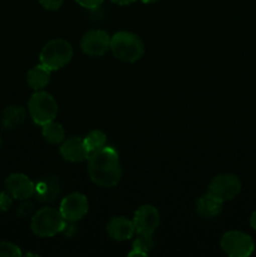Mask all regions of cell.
Masks as SVG:
<instances>
[{
	"label": "cell",
	"mask_w": 256,
	"mask_h": 257,
	"mask_svg": "<svg viewBox=\"0 0 256 257\" xmlns=\"http://www.w3.org/2000/svg\"><path fill=\"white\" fill-rule=\"evenodd\" d=\"M88 175L93 183L103 188L114 187L122 177L119 155L110 146L90 153L88 157Z\"/></svg>",
	"instance_id": "obj_1"
},
{
	"label": "cell",
	"mask_w": 256,
	"mask_h": 257,
	"mask_svg": "<svg viewBox=\"0 0 256 257\" xmlns=\"http://www.w3.org/2000/svg\"><path fill=\"white\" fill-rule=\"evenodd\" d=\"M110 50L117 59L135 63L145 54V44L138 35L131 32H118L110 37Z\"/></svg>",
	"instance_id": "obj_2"
},
{
	"label": "cell",
	"mask_w": 256,
	"mask_h": 257,
	"mask_svg": "<svg viewBox=\"0 0 256 257\" xmlns=\"http://www.w3.org/2000/svg\"><path fill=\"white\" fill-rule=\"evenodd\" d=\"M64 217L59 210L53 207H43L33 215L30 227L38 237H52L62 232L64 228Z\"/></svg>",
	"instance_id": "obj_3"
},
{
	"label": "cell",
	"mask_w": 256,
	"mask_h": 257,
	"mask_svg": "<svg viewBox=\"0 0 256 257\" xmlns=\"http://www.w3.org/2000/svg\"><path fill=\"white\" fill-rule=\"evenodd\" d=\"M73 58V48L65 39H53L43 47L40 52V64L49 70L62 69Z\"/></svg>",
	"instance_id": "obj_4"
},
{
	"label": "cell",
	"mask_w": 256,
	"mask_h": 257,
	"mask_svg": "<svg viewBox=\"0 0 256 257\" xmlns=\"http://www.w3.org/2000/svg\"><path fill=\"white\" fill-rule=\"evenodd\" d=\"M28 110L35 124L44 125L55 119L58 114V104L52 94L37 90L28 102Z\"/></svg>",
	"instance_id": "obj_5"
},
{
	"label": "cell",
	"mask_w": 256,
	"mask_h": 257,
	"mask_svg": "<svg viewBox=\"0 0 256 257\" xmlns=\"http://www.w3.org/2000/svg\"><path fill=\"white\" fill-rule=\"evenodd\" d=\"M220 245L223 252L231 257H247L255 248L252 238L241 231H227L223 233Z\"/></svg>",
	"instance_id": "obj_6"
},
{
	"label": "cell",
	"mask_w": 256,
	"mask_h": 257,
	"mask_svg": "<svg viewBox=\"0 0 256 257\" xmlns=\"http://www.w3.org/2000/svg\"><path fill=\"white\" fill-rule=\"evenodd\" d=\"M241 191V181L232 173H221L213 177L208 185V191L222 202L233 200Z\"/></svg>",
	"instance_id": "obj_7"
},
{
	"label": "cell",
	"mask_w": 256,
	"mask_h": 257,
	"mask_svg": "<svg viewBox=\"0 0 256 257\" xmlns=\"http://www.w3.org/2000/svg\"><path fill=\"white\" fill-rule=\"evenodd\" d=\"M160 212L152 205H143L138 208L133 216V226L137 235L152 236L160 226Z\"/></svg>",
	"instance_id": "obj_8"
},
{
	"label": "cell",
	"mask_w": 256,
	"mask_h": 257,
	"mask_svg": "<svg viewBox=\"0 0 256 257\" xmlns=\"http://www.w3.org/2000/svg\"><path fill=\"white\" fill-rule=\"evenodd\" d=\"M89 210V203L85 195L80 192H73L65 196L60 202L59 211L65 221L77 222L84 217Z\"/></svg>",
	"instance_id": "obj_9"
},
{
	"label": "cell",
	"mask_w": 256,
	"mask_h": 257,
	"mask_svg": "<svg viewBox=\"0 0 256 257\" xmlns=\"http://www.w3.org/2000/svg\"><path fill=\"white\" fill-rule=\"evenodd\" d=\"M110 48V37L104 30H89L80 40V49L89 57H102Z\"/></svg>",
	"instance_id": "obj_10"
},
{
	"label": "cell",
	"mask_w": 256,
	"mask_h": 257,
	"mask_svg": "<svg viewBox=\"0 0 256 257\" xmlns=\"http://www.w3.org/2000/svg\"><path fill=\"white\" fill-rule=\"evenodd\" d=\"M5 188L13 198L25 201L34 195L35 183L24 173H12L5 180Z\"/></svg>",
	"instance_id": "obj_11"
},
{
	"label": "cell",
	"mask_w": 256,
	"mask_h": 257,
	"mask_svg": "<svg viewBox=\"0 0 256 257\" xmlns=\"http://www.w3.org/2000/svg\"><path fill=\"white\" fill-rule=\"evenodd\" d=\"M59 152L65 161L73 163L83 162L89 157V152L85 147L84 140L79 137H70L63 141Z\"/></svg>",
	"instance_id": "obj_12"
},
{
	"label": "cell",
	"mask_w": 256,
	"mask_h": 257,
	"mask_svg": "<svg viewBox=\"0 0 256 257\" xmlns=\"http://www.w3.org/2000/svg\"><path fill=\"white\" fill-rule=\"evenodd\" d=\"M107 233L112 240L125 241L130 240L136 233L132 220L123 216H114L107 223Z\"/></svg>",
	"instance_id": "obj_13"
},
{
	"label": "cell",
	"mask_w": 256,
	"mask_h": 257,
	"mask_svg": "<svg viewBox=\"0 0 256 257\" xmlns=\"http://www.w3.org/2000/svg\"><path fill=\"white\" fill-rule=\"evenodd\" d=\"M223 202L216 198L215 196L211 195L210 192L205 193L196 201V212L203 218H213L220 215L222 211Z\"/></svg>",
	"instance_id": "obj_14"
},
{
	"label": "cell",
	"mask_w": 256,
	"mask_h": 257,
	"mask_svg": "<svg viewBox=\"0 0 256 257\" xmlns=\"http://www.w3.org/2000/svg\"><path fill=\"white\" fill-rule=\"evenodd\" d=\"M59 193L58 181L53 177H45L35 183L34 195L40 202H53Z\"/></svg>",
	"instance_id": "obj_15"
},
{
	"label": "cell",
	"mask_w": 256,
	"mask_h": 257,
	"mask_svg": "<svg viewBox=\"0 0 256 257\" xmlns=\"http://www.w3.org/2000/svg\"><path fill=\"white\" fill-rule=\"evenodd\" d=\"M27 118V112L20 105H9L3 110L2 124L7 130H18L22 127Z\"/></svg>",
	"instance_id": "obj_16"
},
{
	"label": "cell",
	"mask_w": 256,
	"mask_h": 257,
	"mask_svg": "<svg viewBox=\"0 0 256 257\" xmlns=\"http://www.w3.org/2000/svg\"><path fill=\"white\" fill-rule=\"evenodd\" d=\"M50 74H52V70L45 68L43 64H38L28 72L27 82L32 89L42 90L49 84Z\"/></svg>",
	"instance_id": "obj_17"
},
{
	"label": "cell",
	"mask_w": 256,
	"mask_h": 257,
	"mask_svg": "<svg viewBox=\"0 0 256 257\" xmlns=\"http://www.w3.org/2000/svg\"><path fill=\"white\" fill-rule=\"evenodd\" d=\"M42 127L43 137L50 145H60L65 140L64 128H63L60 123L52 120V122L47 123V124L42 125Z\"/></svg>",
	"instance_id": "obj_18"
},
{
	"label": "cell",
	"mask_w": 256,
	"mask_h": 257,
	"mask_svg": "<svg viewBox=\"0 0 256 257\" xmlns=\"http://www.w3.org/2000/svg\"><path fill=\"white\" fill-rule=\"evenodd\" d=\"M153 246H155V242L152 240V236L137 235V238L133 241L132 250L128 252V256H147Z\"/></svg>",
	"instance_id": "obj_19"
},
{
	"label": "cell",
	"mask_w": 256,
	"mask_h": 257,
	"mask_svg": "<svg viewBox=\"0 0 256 257\" xmlns=\"http://www.w3.org/2000/svg\"><path fill=\"white\" fill-rule=\"evenodd\" d=\"M85 143V147H87L88 152L93 153L98 150H102L103 147L107 146V136H105L104 132L102 131L94 130L92 132L88 133L85 136V138H83Z\"/></svg>",
	"instance_id": "obj_20"
},
{
	"label": "cell",
	"mask_w": 256,
	"mask_h": 257,
	"mask_svg": "<svg viewBox=\"0 0 256 257\" xmlns=\"http://www.w3.org/2000/svg\"><path fill=\"white\" fill-rule=\"evenodd\" d=\"M22 255L18 245L8 241H0V257H20Z\"/></svg>",
	"instance_id": "obj_21"
},
{
	"label": "cell",
	"mask_w": 256,
	"mask_h": 257,
	"mask_svg": "<svg viewBox=\"0 0 256 257\" xmlns=\"http://www.w3.org/2000/svg\"><path fill=\"white\" fill-rule=\"evenodd\" d=\"M33 210H34V206L32 202H24L18 208V215L20 217H29L33 215Z\"/></svg>",
	"instance_id": "obj_22"
},
{
	"label": "cell",
	"mask_w": 256,
	"mask_h": 257,
	"mask_svg": "<svg viewBox=\"0 0 256 257\" xmlns=\"http://www.w3.org/2000/svg\"><path fill=\"white\" fill-rule=\"evenodd\" d=\"M40 5L48 10H57L63 5L64 0H39Z\"/></svg>",
	"instance_id": "obj_23"
},
{
	"label": "cell",
	"mask_w": 256,
	"mask_h": 257,
	"mask_svg": "<svg viewBox=\"0 0 256 257\" xmlns=\"http://www.w3.org/2000/svg\"><path fill=\"white\" fill-rule=\"evenodd\" d=\"M13 197L8 192L0 193V211H7L12 206Z\"/></svg>",
	"instance_id": "obj_24"
},
{
	"label": "cell",
	"mask_w": 256,
	"mask_h": 257,
	"mask_svg": "<svg viewBox=\"0 0 256 257\" xmlns=\"http://www.w3.org/2000/svg\"><path fill=\"white\" fill-rule=\"evenodd\" d=\"M75 2L83 8H87V9H94V8L99 7L104 0H75Z\"/></svg>",
	"instance_id": "obj_25"
},
{
	"label": "cell",
	"mask_w": 256,
	"mask_h": 257,
	"mask_svg": "<svg viewBox=\"0 0 256 257\" xmlns=\"http://www.w3.org/2000/svg\"><path fill=\"white\" fill-rule=\"evenodd\" d=\"M110 2L118 5H130L132 4V3H135L136 0H110Z\"/></svg>",
	"instance_id": "obj_26"
},
{
	"label": "cell",
	"mask_w": 256,
	"mask_h": 257,
	"mask_svg": "<svg viewBox=\"0 0 256 257\" xmlns=\"http://www.w3.org/2000/svg\"><path fill=\"white\" fill-rule=\"evenodd\" d=\"M250 226L253 228V230H256V211H253L252 215H251Z\"/></svg>",
	"instance_id": "obj_27"
},
{
	"label": "cell",
	"mask_w": 256,
	"mask_h": 257,
	"mask_svg": "<svg viewBox=\"0 0 256 257\" xmlns=\"http://www.w3.org/2000/svg\"><path fill=\"white\" fill-rule=\"evenodd\" d=\"M141 2L145 3V4H152V3L158 2V0H141Z\"/></svg>",
	"instance_id": "obj_28"
},
{
	"label": "cell",
	"mask_w": 256,
	"mask_h": 257,
	"mask_svg": "<svg viewBox=\"0 0 256 257\" xmlns=\"http://www.w3.org/2000/svg\"><path fill=\"white\" fill-rule=\"evenodd\" d=\"M3 147V140H2V137H0V148Z\"/></svg>",
	"instance_id": "obj_29"
}]
</instances>
